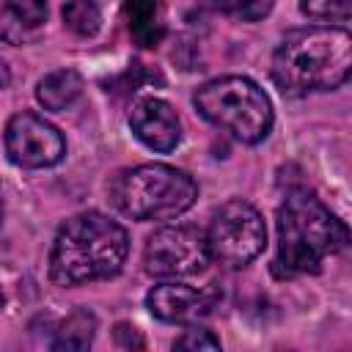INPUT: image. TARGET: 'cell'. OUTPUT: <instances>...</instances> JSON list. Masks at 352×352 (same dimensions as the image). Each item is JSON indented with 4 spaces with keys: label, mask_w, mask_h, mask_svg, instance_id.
Here are the masks:
<instances>
[{
    "label": "cell",
    "mask_w": 352,
    "mask_h": 352,
    "mask_svg": "<svg viewBox=\"0 0 352 352\" xmlns=\"http://www.w3.org/2000/svg\"><path fill=\"white\" fill-rule=\"evenodd\" d=\"M63 25L82 38L96 36L102 28V11L94 0H69L63 6Z\"/></svg>",
    "instance_id": "9a60e30c"
},
{
    "label": "cell",
    "mask_w": 352,
    "mask_h": 352,
    "mask_svg": "<svg viewBox=\"0 0 352 352\" xmlns=\"http://www.w3.org/2000/svg\"><path fill=\"white\" fill-rule=\"evenodd\" d=\"M0 220H3V198H0Z\"/></svg>",
    "instance_id": "44dd1931"
},
{
    "label": "cell",
    "mask_w": 352,
    "mask_h": 352,
    "mask_svg": "<svg viewBox=\"0 0 352 352\" xmlns=\"http://www.w3.org/2000/svg\"><path fill=\"white\" fill-rule=\"evenodd\" d=\"M206 234L209 256L226 267L250 264L267 245V226L258 209L242 198H231L214 209Z\"/></svg>",
    "instance_id": "8992f818"
},
{
    "label": "cell",
    "mask_w": 352,
    "mask_h": 352,
    "mask_svg": "<svg viewBox=\"0 0 352 352\" xmlns=\"http://www.w3.org/2000/svg\"><path fill=\"white\" fill-rule=\"evenodd\" d=\"M206 234L195 226H162L146 239L143 267L154 278H187L209 264Z\"/></svg>",
    "instance_id": "52a82bcc"
},
{
    "label": "cell",
    "mask_w": 352,
    "mask_h": 352,
    "mask_svg": "<svg viewBox=\"0 0 352 352\" xmlns=\"http://www.w3.org/2000/svg\"><path fill=\"white\" fill-rule=\"evenodd\" d=\"M173 349H187V352H201V349H220V338L212 330H204L198 324H190V330H184L176 341Z\"/></svg>",
    "instance_id": "ac0fdd59"
},
{
    "label": "cell",
    "mask_w": 352,
    "mask_h": 352,
    "mask_svg": "<svg viewBox=\"0 0 352 352\" xmlns=\"http://www.w3.org/2000/svg\"><path fill=\"white\" fill-rule=\"evenodd\" d=\"M47 22V0H0V41L30 44Z\"/></svg>",
    "instance_id": "8fae6325"
},
{
    "label": "cell",
    "mask_w": 352,
    "mask_h": 352,
    "mask_svg": "<svg viewBox=\"0 0 352 352\" xmlns=\"http://www.w3.org/2000/svg\"><path fill=\"white\" fill-rule=\"evenodd\" d=\"M6 154L16 168L25 170H38V168H52L63 160L66 154V140L41 116L22 110L8 118L6 124Z\"/></svg>",
    "instance_id": "ba28073f"
},
{
    "label": "cell",
    "mask_w": 352,
    "mask_h": 352,
    "mask_svg": "<svg viewBox=\"0 0 352 352\" xmlns=\"http://www.w3.org/2000/svg\"><path fill=\"white\" fill-rule=\"evenodd\" d=\"M132 135L151 151L168 154L182 143V121L176 110L157 96H143L129 107Z\"/></svg>",
    "instance_id": "30bf717a"
},
{
    "label": "cell",
    "mask_w": 352,
    "mask_h": 352,
    "mask_svg": "<svg viewBox=\"0 0 352 352\" xmlns=\"http://www.w3.org/2000/svg\"><path fill=\"white\" fill-rule=\"evenodd\" d=\"M214 302L217 294L187 283H157L146 294V308L151 316L168 324H198L212 314Z\"/></svg>",
    "instance_id": "9c48e42d"
},
{
    "label": "cell",
    "mask_w": 352,
    "mask_h": 352,
    "mask_svg": "<svg viewBox=\"0 0 352 352\" xmlns=\"http://www.w3.org/2000/svg\"><path fill=\"white\" fill-rule=\"evenodd\" d=\"M8 82H11V74H8V66H6L3 60H0V91H3V88H6Z\"/></svg>",
    "instance_id": "d6986e66"
},
{
    "label": "cell",
    "mask_w": 352,
    "mask_h": 352,
    "mask_svg": "<svg viewBox=\"0 0 352 352\" xmlns=\"http://www.w3.org/2000/svg\"><path fill=\"white\" fill-rule=\"evenodd\" d=\"M270 74L286 96L333 91L352 74V36L336 25L297 28L275 47Z\"/></svg>",
    "instance_id": "6da1fadb"
},
{
    "label": "cell",
    "mask_w": 352,
    "mask_h": 352,
    "mask_svg": "<svg viewBox=\"0 0 352 352\" xmlns=\"http://www.w3.org/2000/svg\"><path fill=\"white\" fill-rule=\"evenodd\" d=\"M110 198L132 220H170L195 204L198 184L173 165L148 162L121 170L110 184Z\"/></svg>",
    "instance_id": "277c9868"
},
{
    "label": "cell",
    "mask_w": 352,
    "mask_h": 352,
    "mask_svg": "<svg viewBox=\"0 0 352 352\" xmlns=\"http://www.w3.org/2000/svg\"><path fill=\"white\" fill-rule=\"evenodd\" d=\"M82 94V77L74 69H55L50 74H44L36 85V99L44 110L60 113L66 107H72Z\"/></svg>",
    "instance_id": "4fadbf2b"
},
{
    "label": "cell",
    "mask_w": 352,
    "mask_h": 352,
    "mask_svg": "<svg viewBox=\"0 0 352 352\" xmlns=\"http://www.w3.org/2000/svg\"><path fill=\"white\" fill-rule=\"evenodd\" d=\"M346 226L308 190H292L278 209L275 275L294 278L316 272L327 256L346 245Z\"/></svg>",
    "instance_id": "3957f363"
},
{
    "label": "cell",
    "mask_w": 352,
    "mask_h": 352,
    "mask_svg": "<svg viewBox=\"0 0 352 352\" xmlns=\"http://www.w3.org/2000/svg\"><path fill=\"white\" fill-rule=\"evenodd\" d=\"M214 11L226 14V16H234V19H242V22H256V19H264L275 0H206Z\"/></svg>",
    "instance_id": "e0dca14e"
},
{
    "label": "cell",
    "mask_w": 352,
    "mask_h": 352,
    "mask_svg": "<svg viewBox=\"0 0 352 352\" xmlns=\"http://www.w3.org/2000/svg\"><path fill=\"white\" fill-rule=\"evenodd\" d=\"M195 110L239 143H261L272 129V102L258 82L226 74L204 82L192 96Z\"/></svg>",
    "instance_id": "5b68a950"
},
{
    "label": "cell",
    "mask_w": 352,
    "mask_h": 352,
    "mask_svg": "<svg viewBox=\"0 0 352 352\" xmlns=\"http://www.w3.org/2000/svg\"><path fill=\"white\" fill-rule=\"evenodd\" d=\"M96 333V316L88 308L74 311L60 327L52 341V349H88Z\"/></svg>",
    "instance_id": "5bb4252c"
},
{
    "label": "cell",
    "mask_w": 352,
    "mask_h": 352,
    "mask_svg": "<svg viewBox=\"0 0 352 352\" xmlns=\"http://www.w3.org/2000/svg\"><path fill=\"white\" fill-rule=\"evenodd\" d=\"M300 8L308 19L336 25V28H341L352 16V0H302Z\"/></svg>",
    "instance_id": "2e32d148"
},
{
    "label": "cell",
    "mask_w": 352,
    "mask_h": 352,
    "mask_svg": "<svg viewBox=\"0 0 352 352\" xmlns=\"http://www.w3.org/2000/svg\"><path fill=\"white\" fill-rule=\"evenodd\" d=\"M129 253V234L102 212H80L55 234L50 278L58 286H80L113 278Z\"/></svg>",
    "instance_id": "7a4b0ae2"
},
{
    "label": "cell",
    "mask_w": 352,
    "mask_h": 352,
    "mask_svg": "<svg viewBox=\"0 0 352 352\" xmlns=\"http://www.w3.org/2000/svg\"><path fill=\"white\" fill-rule=\"evenodd\" d=\"M129 36L138 47H157L165 36L160 0H124Z\"/></svg>",
    "instance_id": "7c38bea8"
},
{
    "label": "cell",
    "mask_w": 352,
    "mask_h": 352,
    "mask_svg": "<svg viewBox=\"0 0 352 352\" xmlns=\"http://www.w3.org/2000/svg\"><path fill=\"white\" fill-rule=\"evenodd\" d=\"M3 302H6V297H3V292H0V308H3Z\"/></svg>",
    "instance_id": "ffe728a7"
}]
</instances>
